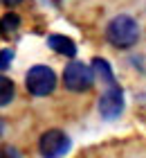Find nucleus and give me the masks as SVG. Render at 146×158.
<instances>
[{"label": "nucleus", "mask_w": 146, "mask_h": 158, "mask_svg": "<svg viewBox=\"0 0 146 158\" xmlns=\"http://www.w3.org/2000/svg\"><path fill=\"white\" fill-rule=\"evenodd\" d=\"M124 111V93L117 84H112L99 97V115L104 120H117Z\"/></svg>", "instance_id": "39448f33"}, {"label": "nucleus", "mask_w": 146, "mask_h": 158, "mask_svg": "<svg viewBox=\"0 0 146 158\" xmlns=\"http://www.w3.org/2000/svg\"><path fill=\"white\" fill-rule=\"evenodd\" d=\"M2 2H5V5H11V2H16V0H2Z\"/></svg>", "instance_id": "f8f14e48"}, {"label": "nucleus", "mask_w": 146, "mask_h": 158, "mask_svg": "<svg viewBox=\"0 0 146 158\" xmlns=\"http://www.w3.org/2000/svg\"><path fill=\"white\" fill-rule=\"evenodd\" d=\"M2 131H5V124H2V120H0V135H2Z\"/></svg>", "instance_id": "9b49d317"}, {"label": "nucleus", "mask_w": 146, "mask_h": 158, "mask_svg": "<svg viewBox=\"0 0 146 158\" xmlns=\"http://www.w3.org/2000/svg\"><path fill=\"white\" fill-rule=\"evenodd\" d=\"M18 27H20V16L18 14H7V16L0 18V36H9Z\"/></svg>", "instance_id": "1a4fd4ad"}, {"label": "nucleus", "mask_w": 146, "mask_h": 158, "mask_svg": "<svg viewBox=\"0 0 146 158\" xmlns=\"http://www.w3.org/2000/svg\"><path fill=\"white\" fill-rule=\"evenodd\" d=\"M38 149H41L43 156H49V158L65 156L70 152V138L65 135V131H61V129H49V131H45L41 135Z\"/></svg>", "instance_id": "20e7f679"}, {"label": "nucleus", "mask_w": 146, "mask_h": 158, "mask_svg": "<svg viewBox=\"0 0 146 158\" xmlns=\"http://www.w3.org/2000/svg\"><path fill=\"white\" fill-rule=\"evenodd\" d=\"M25 86H27V90L32 93V95L45 97L56 88V75H54V70L47 68V66H34V68H29V73H27Z\"/></svg>", "instance_id": "f03ea898"}, {"label": "nucleus", "mask_w": 146, "mask_h": 158, "mask_svg": "<svg viewBox=\"0 0 146 158\" xmlns=\"http://www.w3.org/2000/svg\"><path fill=\"white\" fill-rule=\"evenodd\" d=\"M63 84H65V88H70L74 93L90 90L92 84H94L92 68H88L81 61H72L70 66L65 68V73H63Z\"/></svg>", "instance_id": "7ed1b4c3"}, {"label": "nucleus", "mask_w": 146, "mask_h": 158, "mask_svg": "<svg viewBox=\"0 0 146 158\" xmlns=\"http://www.w3.org/2000/svg\"><path fill=\"white\" fill-rule=\"evenodd\" d=\"M49 48L54 50L58 54H65V56H77V45L74 41L68 39V36H61V34H52V36L47 39Z\"/></svg>", "instance_id": "423d86ee"}, {"label": "nucleus", "mask_w": 146, "mask_h": 158, "mask_svg": "<svg viewBox=\"0 0 146 158\" xmlns=\"http://www.w3.org/2000/svg\"><path fill=\"white\" fill-rule=\"evenodd\" d=\"M11 59H14V52H11V50H0V73L11 66Z\"/></svg>", "instance_id": "9d476101"}, {"label": "nucleus", "mask_w": 146, "mask_h": 158, "mask_svg": "<svg viewBox=\"0 0 146 158\" xmlns=\"http://www.w3.org/2000/svg\"><path fill=\"white\" fill-rule=\"evenodd\" d=\"M106 36L115 48H130L140 41V25L133 16L121 14V16H115L110 20Z\"/></svg>", "instance_id": "f257e3e1"}, {"label": "nucleus", "mask_w": 146, "mask_h": 158, "mask_svg": "<svg viewBox=\"0 0 146 158\" xmlns=\"http://www.w3.org/2000/svg\"><path fill=\"white\" fill-rule=\"evenodd\" d=\"M14 95H16V86H14V81L9 77L0 75V106H7L14 99Z\"/></svg>", "instance_id": "6e6552de"}, {"label": "nucleus", "mask_w": 146, "mask_h": 158, "mask_svg": "<svg viewBox=\"0 0 146 158\" xmlns=\"http://www.w3.org/2000/svg\"><path fill=\"white\" fill-rule=\"evenodd\" d=\"M92 75H94V79H101V81H106L110 86L115 84V75H112V70H110L106 59H94L92 61Z\"/></svg>", "instance_id": "0eeeda50"}]
</instances>
